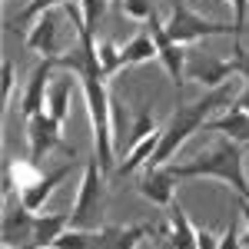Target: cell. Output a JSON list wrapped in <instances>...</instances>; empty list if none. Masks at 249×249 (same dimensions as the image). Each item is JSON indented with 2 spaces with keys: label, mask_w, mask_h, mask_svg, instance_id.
<instances>
[{
  "label": "cell",
  "mask_w": 249,
  "mask_h": 249,
  "mask_svg": "<svg viewBox=\"0 0 249 249\" xmlns=\"http://www.w3.org/2000/svg\"><path fill=\"white\" fill-rule=\"evenodd\" d=\"M239 210H243V243L249 246V199H239Z\"/></svg>",
  "instance_id": "4dcf8cb0"
},
{
  "label": "cell",
  "mask_w": 249,
  "mask_h": 249,
  "mask_svg": "<svg viewBox=\"0 0 249 249\" xmlns=\"http://www.w3.org/2000/svg\"><path fill=\"white\" fill-rule=\"evenodd\" d=\"M196 236H199V249H219V236L210 230H196Z\"/></svg>",
  "instance_id": "f546056e"
},
{
  "label": "cell",
  "mask_w": 249,
  "mask_h": 249,
  "mask_svg": "<svg viewBox=\"0 0 249 249\" xmlns=\"http://www.w3.org/2000/svg\"><path fill=\"white\" fill-rule=\"evenodd\" d=\"M100 239H96V249H136L150 232H156V226H146V223H133V226H103Z\"/></svg>",
  "instance_id": "8fae6325"
},
{
  "label": "cell",
  "mask_w": 249,
  "mask_h": 249,
  "mask_svg": "<svg viewBox=\"0 0 249 249\" xmlns=\"http://www.w3.org/2000/svg\"><path fill=\"white\" fill-rule=\"evenodd\" d=\"M176 183H179V176L173 173V166H146V173L140 176V196L146 199V203H153L160 210H170L173 199H176Z\"/></svg>",
  "instance_id": "8992f818"
},
{
  "label": "cell",
  "mask_w": 249,
  "mask_h": 249,
  "mask_svg": "<svg viewBox=\"0 0 249 249\" xmlns=\"http://www.w3.org/2000/svg\"><path fill=\"white\" fill-rule=\"evenodd\" d=\"M186 77L196 80L203 90H216V87H223L226 80L232 77V67H230V60H193L190 63V70H186Z\"/></svg>",
  "instance_id": "5bb4252c"
},
{
  "label": "cell",
  "mask_w": 249,
  "mask_h": 249,
  "mask_svg": "<svg viewBox=\"0 0 249 249\" xmlns=\"http://www.w3.org/2000/svg\"><path fill=\"white\" fill-rule=\"evenodd\" d=\"M70 176V163L67 166H57L53 173H43L34 186H27V190H20L17 196H20V203L27 206V210H34V213H43V206H47V199L53 196V190H57L60 183Z\"/></svg>",
  "instance_id": "7c38bea8"
},
{
  "label": "cell",
  "mask_w": 249,
  "mask_h": 249,
  "mask_svg": "<svg viewBox=\"0 0 249 249\" xmlns=\"http://www.w3.org/2000/svg\"><path fill=\"white\" fill-rule=\"evenodd\" d=\"M166 34H170L176 43H196V40H206V37H236V27L230 23H216V20H206L203 14H196L193 7H186L183 0L176 3L170 10V17H166Z\"/></svg>",
  "instance_id": "3957f363"
},
{
  "label": "cell",
  "mask_w": 249,
  "mask_h": 249,
  "mask_svg": "<svg viewBox=\"0 0 249 249\" xmlns=\"http://www.w3.org/2000/svg\"><path fill=\"white\" fill-rule=\"evenodd\" d=\"M230 67H232V77H243V80L249 83V50L243 47V40H232Z\"/></svg>",
  "instance_id": "d4e9b609"
},
{
  "label": "cell",
  "mask_w": 249,
  "mask_h": 249,
  "mask_svg": "<svg viewBox=\"0 0 249 249\" xmlns=\"http://www.w3.org/2000/svg\"><path fill=\"white\" fill-rule=\"evenodd\" d=\"M96 239L100 232L96 230H80V226H70V230L60 236L53 249H96Z\"/></svg>",
  "instance_id": "ffe728a7"
},
{
  "label": "cell",
  "mask_w": 249,
  "mask_h": 249,
  "mask_svg": "<svg viewBox=\"0 0 249 249\" xmlns=\"http://www.w3.org/2000/svg\"><path fill=\"white\" fill-rule=\"evenodd\" d=\"M160 133H163V126H160V130H153L150 136H143L140 143H133V146L126 150V156H123V163L116 166V176H130V173H136L140 166H150L156 146H160Z\"/></svg>",
  "instance_id": "e0dca14e"
},
{
  "label": "cell",
  "mask_w": 249,
  "mask_h": 249,
  "mask_svg": "<svg viewBox=\"0 0 249 249\" xmlns=\"http://www.w3.org/2000/svg\"><path fill=\"white\" fill-rule=\"evenodd\" d=\"M120 3H123V14L130 20H140V23H146V20L156 14L153 0H120Z\"/></svg>",
  "instance_id": "cb8c5ba5"
},
{
  "label": "cell",
  "mask_w": 249,
  "mask_h": 249,
  "mask_svg": "<svg viewBox=\"0 0 249 249\" xmlns=\"http://www.w3.org/2000/svg\"><path fill=\"white\" fill-rule=\"evenodd\" d=\"M34 219H37V213L27 210L20 203V196L14 199V193H10L3 203V246H30L34 243Z\"/></svg>",
  "instance_id": "5b68a950"
},
{
  "label": "cell",
  "mask_w": 249,
  "mask_h": 249,
  "mask_svg": "<svg viewBox=\"0 0 249 249\" xmlns=\"http://www.w3.org/2000/svg\"><path fill=\"white\" fill-rule=\"evenodd\" d=\"M107 7H110V0H80V17H83V30L87 34L96 37V27H100L103 14H107Z\"/></svg>",
  "instance_id": "44dd1931"
},
{
  "label": "cell",
  "mask_w": 249,
  "mask_h": 249,
  "mask_svg": "<svg viewBox=\"0 0 249 249\" xmlns=\"http://www.w3.org/2000/svg\"><path fill=\"white\" fill-rule=\"evenodd\" d=\"M170 166L179 179H219L239 199H249V166L246 156H243V146L226 140V136L216 146L203 150L199 156H193L186 163H170Z\"/></svg>",
  "instance_id": "7a4b0ae2"
},
{
  "label": "cell",
  "mask_w": 249,
  "mask_h": 249,
  "mask_svg": "<svg viewBox=\"0 0 249 249\" xmlns=\"http://www.w3.org/2000/svg\"><path fill=\"white\" fill-rule=\"evenodd\" d=\"M27 146H30V160H43V156L50 153V150H57L60 146V120L47 113H37L27 120Z\"/></svg>",
  "instance_id": "9c48e42d"
},
{
  "label": "cell",
  "mask_w": 249,
  "mask_h": 249,
  "mask_svg": "<svg viewBox=\"0 0 249 249\" xmlns=\"http://www.w3.org/2000/svg\"><path fill=\"white\" fill-rule=\"evenodd\" d=\"M96 60H100V67H103L107 77L116 73V70L123 67V60H120V43H113V40H96Z\"/></svg>",
  "instance_id": "7402d4cb"
},
{
  "label": "cell",
  "mask_w": 249,
  "mask_h": 249,
  "mask_svg": "<svg viewBox=\"0 0 249 249\" xmlns=\"http://www.w3.org/2000/svg\"><path fill=\"white\" fill-rule=\"evenodd\" d=\"M3 249H20V246H3Z\"/></svg>",
  "instance_id": "836d02e7"
},
{
  "label": "cell",
  "mask_w": 249,
  "mask_h": 249,
  "mask_svg": "<svg viewBox=\"0 0 249 249\" xmlns=\"http://www.w3.org/2000/svg\"><path fill=\"white\" fill-rule=\"evenodd\" d=\"M14 87H17L14 63H10V60H3V103H10V96H14Z\"/></svg>",
  "instance_id": "f1b7e54d"
},
{
  "label": "cell",
  "mask_w": 249,
  "mask_h": 249,
  "mask_svg": "<svg viewBox=\"0 0 249 249\" xmlns=\"http://www.w3.org/2000/svg\"><path fill=\"white\" fill-rule=\"evenodd\" d=\"M156 60H160V63H163V70L170 73L173 87L183 93V83L190 80V77H186V70H190V47L173 40L170 47H163V50H160V57H156Z\"/></svg>",
  "instance_id": "2e32d148"
},
{
  "label": "cell",
  "mask_w": 249,
  "mask_h": 249,
  "mask_svg": "<svg viewBox=\"0 0 249 249\" xmlns=\"http://www.w3.org/2000/svg\"><path fill=\"white\" fill-rule=\"evenodd\" d=\"M219 107H232V90L226 87V83L216 87V90H206V93L199 96V100H193V103H179V107L170 113V120L163 123L160 146H156L150 166H166L173 156L179 153V146H183L196 130H203L206 120H210V113L219 110Z\"/></svg>",
  "instance_id": "6da1fadb"
},
{
  "label": "cell",
  "mask_w": 249,
  "mask_h": 249,
  "mask_svg": "<svg viewBox=\"0 0 249 249\" xmlns=\"http://www.w3.org/2000/svg\"><path fill=\"white\" fill-rule=\"evenodd\" d=\"M196 230H199V226H193L190 216H186V210L176 206V203H173L170 213H166V223L156 226V232H160L173 249H199V236H196Z\"/></svg>",
  "instance_id": "30bf717a"
},
{
  "label": "cell",
  "mask_w": 249,
  "mask_h": 249,
  "mask_svg": "<svg viewBox=\"0 0 249 249\" xmlns=\"http://www.w3.org/2000/svg\"><path fill=\"white\" fill-rule=\"evenodd\" d=\"M60 17L57 10H47V14H40L34 23H30V30H27V47L40 53V57H50L57 60L63 53V40H60Z\"/></svg>",
  "instance_id": "ba28073f"
},
{
  "label": "cell",
  "mask_w": 249,
  "mask_h": 249,
  "mask_svg": "<svg viewBox=\"0 0 249 249\" xmlns=\"http://www.w3.org/2000/svg\"><path fill=\"white\" fill-rule=\"evenodd\" d=\"M153 130H160V123H156L150 113H140L136 116V123H133V130H130V140H126V150L133 146V143H140L143 136H150Z\"/></svg>",
  "instance_id": "484cf974"
},
{
  "label": "cell",
  "mask_w": 249,
  "mask_h": 249,
  "mask_svg": "<svg viewBox=\"0 0 249 249\" xmlns=\"http://www.w3.org/2000/svg\"><path fill=\"white\" fill-rule=\"evenodd\" d=\"M70 90H73V80H57L47 90V113L53 120H60V123L70 113Z\"/></svg>",
  "instance_id": "d6986e66"
},
{
  "label": "cell",
  "mask_w": 249,
  "mask_h": 249,
  "mask_svg": "<svg viewBox=\"0 0 249 249\" xmlns=\"http://www.w3.org/2000/svg\"><path fill=\"white\" fill-rule=\"evenodd\" d=\"M232 7V27H236V37L243 40V27H246V14H249V0H226Z\"/></svg>",
  "instance_id": "4316f807"
},
{
  "label": "cell",
  "mask_w": 249,
  "mask_h": 249,
  "mask_svg": "<svg viewBox=\"0 0 249 249\" xmlns=\"http://www.w3.org/2000/svg\"><path fill=\"white\" fill-rule=\"evenodd\" d=\"M70 226H73L70 213H37V219H34V243L30 246H53Z\"/></svg>",
  "instance_id": "9a60e30c"
},
{
  "label": "cell",
  "mask_w": 249,
  "mask_h": 249,
  "mask_svg": "<svg viewBox=\"0 0 249 249\" xmlns=\"http://www.w3.org/2000/svg\"><path fill=\"white\" fill-rule=\"evenodd\" d=\"M219 249H243V232L236 230L232 223L223 230V236H219Z\"/></svg>",
  "instance_id": "83f0119b"
},
{
  "label": "cell",
  "mask_w": 249,
  "mask_h": 249,
  "mask_svg": "<svg viewBox=\"0 0 249 249\" xmlns=\"http://www.w3.org/2000/svg\"><path fill=\"white\" fill-rule=\"evenodd\" d=\"M206 130L213 133H223L226 140L246 146L249 143V113L239 110V107H226V113H219L216 120H206Z\"/></svg>",
  "instance_id": "4fadbf2b"
},
{
  "label": "cell",
  "mask_w": 249,
  "mask_h": 249,
  "mask_svg": "<svg viewBox=\"0 0 249 249\" xmlns=\"http://www.w3.org/2000/svg\"><path fill=\"white\" fill-rule=\"evenodd\" d=\"M53 67H57V60L43 57L30 70V77H27V87H23V93H20V116L23 120H30V116H37L47 110V90H50V73H53Z\"/></svg>",
  "instance_id": "52a82bcc"
},
{
  "label": "cell",
  "mask_w": 249,
  "mask_h": 249,
  "mask_svg": "<svg viewBox=\"0 0 249 249\" xmlns=\"http://www.w3.org/2000/svg\"><path fill=\"white\" fill-rule=\"evenodd\" d=\"M67 3H73V0H30L23 10H20V17H17V23H34V20L40 17V14H47V10H63Z\"/></svg>",
  "instance_id": "603a6c76"
},
{
  "label": "cell",
  "mask_w": 249,
  "mask_h": 249,
  "mask_svg": "<svg viewBox=\"0 0 249 249\" xmlns=\"http://www.w3.org/2000/svg\"><path fill=\"white\" fill-rule=\"evenodd\" d=\"M153 57H160V47H156V40L150 34H136L133 40L120 43L123 67H136V63H146V60H153Z\"/></svg>",
  "instance_id": "ac0fdd59"
},
{
  "label": "cell",
  "mask_w": 249,
  "mask_h": 249,
  "mask_svg": "<svg viewBox=\"0 0 249 249\" xmlns=\"http://www.w3.org/2000/svg\"><path fill=\"white\" fill-rule=\"evenodd\" d=\"M232 107H239V110H246V113H249V83L243 87V93L236 96V103H232Z\"/></svg>",
  "instance_id": "1f68e13d"
},
{
  "label": "cell",
  "mask_w": 249,
  "mask_h": 249,
  "mask_svg": "<svg viewBox=\"0 0 249 249\" xmlns=\"http://www.w3.org/2000/svg\"><path fill=\"white\" fill-rule=\"evenodd\" d=\"M103 176L107 173H103V166L96 160H87L83 163L80 193H77V199H73V210H70V219H73V226H80V230H100V226H93V219L103 210Z\"/></svg>",
  "instance_id": "277c9868"
},
{
  "label": "cell",
  "mask_w": 249,
  "mask_h": 249,
  "mask_svg": "<svg viewBox=\"0 0 249 249\" xmlns=\"http://www.w3.org/2000/svg\"><path fill=\"white\" fill-rule=\"evenodd\" d=\"M30 249H53V246H30Z\"/></svg>",
  "instance_id": "d6a6232c"
}]
</instances>
